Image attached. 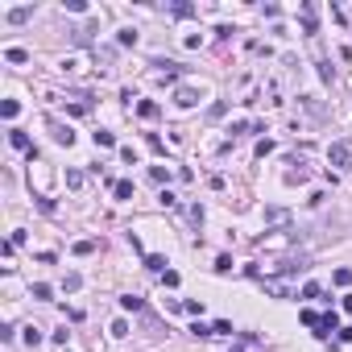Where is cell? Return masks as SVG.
I'll use <instances>...</instances> for the list:
<instances>
[{"label":"cell","mask_w":352,"mask_h":352,"mask_svg":"<svg viewBox=\"0 0 352 352\" xmlns=\"http://www.w3.org/2000/svg\"><path fill=\"white\" fill-rule=\"evenodd\" d=\"M174 104H178V108H195V104H199V91H195V87H178V91H174Z\"/></svg>","instance_id":"3"},{"label":"cell","mask_w":352,"mask_h":352,"mask_svg":"<svg viewBox=\"0 0 352 352\" xmlns=\"http://www.w3.org/2000/svg\"><path fill=\"white\" fill-rule=\"evenodd\" d=\"M137 116L153 120V116H157V104H153V100H141V104H137Z\"/></svg>","instance_id":"9"},{"label":"cell","mask_w":352,"mask_h":352,"mask_svg":"<svg viewBox=\"0 0 352 352\" xmlns=\"http://www.w3.org/2000/svg\"><path fill=\"white\" fill-rule=\"evenodd\" d=\"M303 299H319V282H307L303 286Z\"/></svg>","instance_id":"26"},{"label":"cell","mask_w":352,"mask_h":352,"mask_svg":"<svg viewBox=\"0 0 352 352\" xmlns=\"http://www.w3.org/2000/svg\"><path fill=\"white\" fill-rule=\"evenodd\" d=\"M149 174H153L157 182H166V178H170V170H166V166H149Z\"/></svg>","instance_id":"25"},{"label":"cell","mask_w":352,"mask_h":352,"mask_svg":"<svg viewBox=\"0 0 352 352\" xmlns=\"http://www.w3.org/2000/svg\"><path fill=\"white\" fill-rule=\"evenodd\" d=\"M50 294H54V290H50L46 282H38V286H34V299H50Z\"/></svg>","instance_id":"27"},{"label":"cell","mask_w":352,"mask_h":352,"mask_svg":"<svg viewBox=\"0 0 352 352\" xmlns=\"http://www.w3.org/2000/svg\"><path fill=\"white\" fill-rule=\"evenodd\" d=\"M145 269H153V274H166V257H162V253H149V257H145Z\"/></svg>","instance_id":"7"},{"label":"cell","mask_w":352,"mask_h":352,"mask_svg":"<svg viewBox=\"0 0 352 352\" xmlns=\"http://www.w3.org/2000/svg\"><path fill=\"white\" fill-rule=\"evenodd\" d=\"M0 112H5V120H13V116L21 112V104H17V100H5V104H0Z\"/></svg>","instance_id":"15"},{"label":"cell","mask_w":352,"mask_h":352,"mask_svg":"<svg viewBox=\"0 0 352 352\" xmlns=\"http://www.w3.org/2000/svg\"><path fill=\"white\" fill-rule=\"evenodd\" d=\"M67 186H83V174L79 170H67Z\"/></svg>","instance_id":"28"},{"label":"cell","mask_w":352,"mask_h":352,"mask_svg":"<svg viewBox=\"0 0 352 352\" xmlns=\"http://www.w3.org/2000/svg\"><path fill=\"white\" fill-rule=\"evenodd\" d=\"M232 269V257H228V253H220V257H215V274H228Z\"/></svg>","instance_id":"16"},{"label":"cell","mask_w":352,"mask_h":352,"mask_svg":"<svg viewBox=\"0 0 352 352\" xmlns=\"http://www.w3.org/2000/svg\"><path fill=\"white\" fill-rule=\"evenodd\" d=\"M303 323H307V328H319V323H323V319H319L315 311H303Z\"/></svg>","instance_id":"23"},{"label":"cell","mask_w":352,"mask_h":352,"mask_svg":"<svg viewBox=\"0 0 352 352\" xmlns=\"http://www.w3.org/2000/svg\"><path fill=\"white\" fill-rule=\"evenodd\" d=\"M120 307H124V311H141L145 303H141V294H124V299H120Z\"/></svg>","instance_id":"10"},{"label":"cell","mask_w":352,"mask_h":352,"mask_svg":"<svg viewBox=\"0 0 352 352\" xmlns=\"http://www.w3.org/2000/svg\"><path fill=\"white\" fill-rule=\"evenodd\" d=\"M182 311H191V315H203V303H199V299H186V303H182Z\"/></svg>","instance_id":"21"},{"label":"cell","mask_w":352,"mask_h":352,"mask_svg":"<svg viewBox=\"0 0 352 352\" xmlns=\"http://www.w3.org/2000/svg\"><path fill=\"white\" fill-rule=\"evenodd\" d=\"M75 253H79V257H87V253H95V240H79V245H75Z\"/></svg>","instance_id":"22"},{"label":"cell","mask_w":352,"mask_h":352,"mask_svg":"<svg viewBox=\"0 0 352 352\" xmlns=\"http://www.w3.org/2000/svg\"><path fill=\"white\" fill-rule=\"evenodd\" d=\"M344 311H348V315H352V294H348V299H344Z\"/></svg>","instance_id":"29"},{"label":"cell","mask_w":352,"mask_h":352,"mask_svg":"<svg viewBox=\"0 0 352 352\" xmlns=\"http://www.w3.org/2000/svg\"><path fill=\"white\" fill-rule=\"evenodd\" d=\"M211 336H232V323H228V319H215V323H211Z\"/></svg>","instance_id":"12"},{"label":"cell","mask_w":352,"mask_h":352,"mask_svg":"<svg viewBox=\"0 0 352 352\" xmlns=\"http://www.w3.org/2000/svg\"><path fill=\"white\" fill-rule=\"evenodd\" d=\"M79 282H83L79 274H67V278H62V290H79Z\"/></svg>","instance_id":"20"},{"label":"cell","mask_w":352,"mask_h":352,"mask_svg":"<svg viewBox=\"0 0 352 352\" xmlns=\"http://www.w3.org/2000/svg\"><path fill=\"white\" fill-rule=\"evenodd\" d=\"M332 282H336V286H348V282H352V269H336Z\"/></svg>","instance_id":"19"},{"label":"cell","mask_w":352,"mask_h":352,"mask_svg":"<svg viewBox=\"0 0 352 352\" xmlns=\"http://www.w3.org/2000/svg\"><path fill=\"white\" fill-rule=\"evenodd\" d=\"M9 21H13V25H25V21H29V9H13Z\"/></svg>","instance_id":"17"},{"label":"cell","mask_w":352,"mask_h":352,"mask_svg":"<svg viewBox=\"0 0 352 352\" xmlns=\"http://www.w3.org/2000/svg\"><path fill=\"white\" fill-rule=\"evenodd\" d=\"M319 328H323L319 336H328V332H340V315H336V311H328V315H323V323H319Z\"/></svg>","instance_id":"8"},{"label":"cell","mask_w":352,"mask_h":352,"mask_svg":"<svg viewBox=\"0 0 352 352\" xmlns=\"http://www.w3.org/2000/svg\"><path fill=\"white\" fill-rule=\"evenodd\" d=\"M328 162H332V166H340V170H352V145H348V141L328 145Z\"/></svg>","instance_id":"1"},{"label":"cell","mask_w":352,"mask_h":352,"mask_svg":"<svg viewBox=\"0 0 352 352\" xmlns=\"http://www.w3.org/2000/svg\"><path fill=\"white\" fill-rule=\"evenodd\" d=\"M5 58H9V62H29V54H25L21 46H9V50H5Z\"/></svg>","instance_id":"11"},{"label":"cell","mask_w":352,"mask_h":352,"mask_svg":"<svg viewBox=\"0 0 352 352\" xmlns=\"http://www.w3.org/2000/svg\"><path fill=\"white\" fill-rule=\"evenodd\" d=\"M261 286H265V294H274V299H290L294 290L286 282H278V278H261Z\"/></svg>","instance_id":"2"},{"label":"cell","mask_w":352,"mask_h":352,"mask_svg":"<svg viewBox=\"0 0 352 352\" xmlns=\"http://www.w3.org/2000/svg\"><path fill=\"white\" fill-rule=\"evenodd\" d=\"M112 195H116L120 203H124V199H133V182H129V178H116V182H112Z\"/></svg>","instance_id":"5"},{"label":"cell","mask_w":352,"mask_h":352,"mask_svg":"<svg viewBox=\"0 0 352 352\" xmlns=\"http://www.w3.org/2000/svg\"><path fill=\"white\" fill-rule=\"evenodd\" d=\"M25 344H29V348H38V344H42V332H38L34 323H29V328H25Z\"/></svg>","instance_id":"13"},{"label":"cell","mask_w":352,"mask_h":352,"mask_svg":"<svg viewBox=\"0 0 352 352\" xmlns=\"http://www.w3.org/2000/svg\"><path fill=\"white\" fill-rule=\"evenodd\" d=\"M112 336L120 340V336H129V323H124V319H116V323H112Z\"/></svg>","instance_id":"24"},{"label":"cell","mask_w":352,"mask_h":352,"mask_svg":"<svg viewBox=\"0 0 352 352\" xmlns=\"http://www.w3.org/2000/svg\"><path fill=\"white\" fill-rule=\"evenodd\" d=\"M9 145H13V149H25V153L34 149V145H29V137H25L21 129H9Z\"/></svg>","instance_id":"6"},{"label":"cell","mask_w":352,"mask_h":352,"mask_svg":"<svg viewBox=\"0 0 352 352\" xmlns=\"http://www.w3.org/2000/svg\"><path fill=\"white\" fill-rule=\"evenodd\" d=\"M95 145H104V149H112V145H116V137H112L108 129H100V133H95Z\"/></svg>","instance_id":"14"},{"label":"cell","mask_w":352,"mask_h":352,"mask_svg":"<svg viewBox=\"0 0 352 352\" xmlns=\"http://www.w3.org/2000/svg\"><path fill=\"white\" fill-rule=\"evenodd\" d=\"M265 220H269V224H286V211H282V207H269Z\"/></svg>","instance_id":"18"},{"label":"cell","mask_w":352,"mask_h":352,"mask_svg":"<svg viewBox=\"0 0 352 352\" xmlns=\"http://www.w3.org/2000/svg\"><path fill=\"white\" fill-rule=\"evenodd\" d=\"M50 129H54V141H58V145H71V141H75L71 124H62V120H50Z\"/></svg>","instance_id":"4"}]
</instances>
